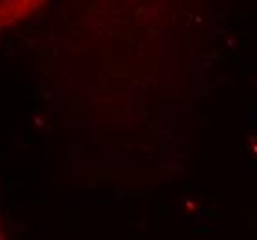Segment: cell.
Masks as SVG:
<instances>
[{"label": "cell", "instance_id": "1", "mask_svg": "<svg viewBox=\"0 0 257 240\" xmlns=\"http://www.w3.org/2000/svg\"><path fill=\"white\" fill-rule=\"evenodd\" d=\"M47 0H0V28H8L28 19Z\"/></svg>", "mask_w": 257, "mask_h": 240}, {"label": "cell", "instance_id": "2", "mask_svg": "<svg viewBox=\"0 0 257 240\" xmlns=\"http://www.w3.org/2000/svg\"><path fill=\"white\" fill-rule=\"evenodd\" d=\"M0 240H8L6 233H4V227H2V222H0Z\"/></svg>", "mask_w": 257, "mask_h": 240}]
</instances>
